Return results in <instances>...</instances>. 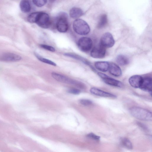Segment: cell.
<instances>
[{
  "label": "cell",
  "instance_id": "cell-1",
  "mask_svg": "<svg viewBox=\"0 0 152 152\" xmlns=\"http://www.w3.org/2000/svg\"><path fill=\"white\" fill-rule=\"evenodd\" d=\"M130 114L134 118L144 121H151L152 113L149 110L144 108L133 107L129 110Z\"/></svg>",
  "mask_w": 152,
  "mask_h": 152
},
{
  "label": "cell",
  "instance_id": "cell-2",
  "mask_svg": "<svg viewBox=\"0 0 152 152\" xmlns=\"http://www.w3.org/2000/svg\"><path fill=\"white\" fill-rule=\"evenodd\" d=\"M73 28L76 33L80 35H86L90 32V29L88 24L84 20L78 19L73 24Z\"/></svg>",
  "mask_w": 152,
  "mask_h": 152
},
{
  "label": "cell",
  "instance_id": "cell-3",
  "mask_svg": "<svg viewBox=\"0 0 152 152\" xmlns=\"http://www.w3.org/2000/svg\"><path fill=\"white\" fill-rule=\"evenodd\" d=\"M51 75L53 78L60 82L73 85L82 89L85 88V85L82 83L56 72H52Z\"/></svg>",
  "mask_w": 152,
  "mask_h": 152
},
{
  "label": "cell",
  "instance_id": "cell-4",
  "mask_svg": "<svg viewBox=\"0 0 152 152\" xmlns=\"http://www.w3.org/2000/svg\"><path fill=\"white\" fill-rule=\"evenodd\" d=\"M56 26L59 32H66L69 27L67 14L64 12L60 13L57 17Z\"/></svg>",
  "mask_w": 152,
  "mask_h": 152
},
{
  "label": "cell",
  "instance_id": "cell-5",
  "mask_svg": "<svg viewBox=\"0 0 152 152\" xmlns=\"http://www.w3.org/2000/svg\"><path fill=\"white\" fill-rule=\"evenodd\" d=\"M35 23L41 28H48L51 24L49 15L45 12H39Z\"/></svg>",
  "mask_w": 152,
  "mask_h": 152
},
{
  "label": "cell",
  "instance_id": "cell-6",
  "mask_svg": "<svg viewBox=\"0 0 152 152\" xmlns=\"http://www.w3.org/2000/svg\"><path fill=\"white\" fill-rule=\"evenodd\" d=\"M77 45L79 48L82 51L86 52L90 50L93 45V42L90 38L83 37L78 40Z\"/></svg>",
  "mask_w": 152,
  "mask_h": 152
},
{
  "label": "cell",
  "instance_id": "cell-7",
  "mask_svg": "<svg viewBox=\"0 0 152 152\" xmlns=\"http://www.w3.org/2000/svg\"><path fill=\"white\" fill-rule=\"evenodd\" d=\"M115 42L112 34L107 32L104 33L101 37L100 44L105 48H110L113 46Z\"/></svg>",
  "mask_w": 152,
  "mask_h": 152
},
{
  "label": "cell",
  "instance_id": "cell-8",
  "mask_svg": "<svg viewBox=\"0 0 152 152\" xmlns=\"http://www.w3.org/2000/svg\"><path fill=\"white\" fill-rule=\"evenodd\" d=\"M98 75L107 84L120 88H121L123 86V84L121 81L110 77L104 74L99 72L98 73Z\"/></svg>",
  "mask_w": 152,
  "mask_h": 152
},
{
  "label": "cell",
  "instance_id": "cell-9",
  "mask_svg": "<svg viewBox=\"0 0 152 152\" xmlns=\"http://www.w3.org/2000/svg\"><path fill=\"white\" fill-rule=\"evenodd\" d=\"M106 51L105 48L100 44L93 48L91 52L90 55L93 58H102L105 55Z\"/></svg>",
  "mask_w": 152,
  "mask_h": 152
},
{
  "label": "cell",
  "instance_id": "cell-10",
  "mask_svg": "<svg viewBox=\"0 0 152 152\" xmlns=\"http://www.w3.org/2000/svg\"><path fill=\"white\" fill-rule=\"evenodd\" d=\"M21 59V57L19 55L12 53H4L0 55V61H3L15 62Z\"/></svg>",
  "mask_w": 152,
  "mask_h": 152
},
{
  "label": "cell",
  "instance_id": "cell-11",
  "mask_svg": "<svg viewBox=\"0 0 152 152\" xmlns=\"http://www.w3.org/2000/svg\"><path fill=\"white\" fill-rule=\"evenodd\" d=\"M140 88L143 91L149 92L151 95V78L150 77L143 78L142 83Z\"/></svg>",
  "mask_w": 152,
  "mask_h": 152
},
{
  "label": "cell",
  "instance_id": "cell-12",
  "mask_svg": "<svg viewBox=\"0 0 152 152\" xmlns=\"http://www.w3.org/2000/svg\"><path fill=\"white\" fill-rule=\"evenodd\" d=\"M90 91L92 94L97 96L113 98L116 97L115 95L103 91L95 87L91 88Z\"/></svg>",
  "mask_w": 152,
  "mask_h": 152
},
{
  "label": "cell",
  "instance_id": "cell-13",
  "mask_svg": "<svg viewBox=\"0 0 152 152\" xmlns=\"http://www.w3.org/2000/svg\"><path fill=\"white\" fill-rule=\"evenodd\" d=\"M143 77L140 75H135L131 77L129 79V82L132 87L138 88H140L142 83Z\"/></svg>",
  "mask_w": 152,
  "mask_h": 152
},
{
  "label": "cell",
  "instance_id": "cell-14",
  "mask_svg": "<svg viewBox=\"0 0 152 152\" xmlns=\"http://www.w3.org/2000/svg\"><path fill=\"white\" fill-rule=\"evenodd\" d=\"M108 70L110 73L115 76L119 77L122 74L121 70L120 67L113 63H109Z\"/></svg>",
  "mask_w": 152,
  "mask_h": 152
},
{
  "label": "cell",
  "instance_id": "cell-15",
  "mask_svg": "<svg viewBox=\"0 0 152 152\" xmlns=\"http://www.w3.org/2000/svg\"><path fill=\"white\" fill-rule=\"evenodd\" d=\"M95 68L98 70L103 72H106L109 69V63L107 61H99L94 64Z\"/></svg>",
  "mask_w": 152,
  "mask_h": 152
},
{
  "label": "cell",
  "instance_id": "cell-16",
  "mask_svg": "<svg viewBox=\"0 0 152 152\" xmlns=\"http://www.w3.org/2000/svg\"><path fill=\"white\" fill-rule=\"evenodd\" d=\"M64 55L66 56L81 61L85 64L89 66L93 70L94 69V68L92 66L88 61L80 56L75 53H65Z\"/></svg>",
  "mask_w": 152,
  "mask_h": 152
},
{
  "label": "cell",
  "instance_id": "cell-17",
  "mask_svg": "<svg viewBox=\"0 0 152 152\" xmlns=\"http://www.w3.org/2000/svg\"><path fill=\"white\" fill-rule=\"evenodd\" d=\"M69 14L72 18L77 19L82 16L83 14V12L81 9L74 7L70 10Z\"/></svg>",
  "mask_w": 152,
  "mask_h": 152
},
{
  "label": "cell",
  "instance_id": "cell-18",
  "mask_svg": "<svg viewBox=\"0 0 152 152\" xmlns=\"http://www.w3.org/2000/svg\"><path fill=\"white\" fill-rule=\"evenodd\" d=\"M19 6L21 10L23 12H28L31 10V5L29 0H21Z\"/></svg>",
  "mask_w": 152,
  "mask_h": 152
},
{
  "label": "cell",
  "instance_id": "cell-19",
  "mask_svg": "<svg viewBox=\"0 0 152 152\" xmlns=\"http://www.w3.org/2000/svg\"><path fill=\"white\" fill-rule=\"evenodd\" d=\"M117 62L120 65L124 66L129 64V60L126 56L122 54L118 55L116 58Z\"/></svg>",
  "mask_w": 152,
  "mask_h": 152
},
{
  "label": "cell",
  "instance_id": "cell-20",
  "mask_svg": "<svg viewBox=\"0 0 152 152\" xmlns=\"http://www.w3.org/2000/svg\"><path fill=\"white\" fill-rule=\"evenodd\" d=\"M108 22L107 15L105 14L102 15L100 18L98 23L97 25V27L98 28H101L105 27L107 24Z\"/></svg>",
  "mask_w": 152,
  "mask_h": 152
},
{
  "label": "cell",
  "instance_id": "cell-21",
  "mask_svg": "<svg viewBox=\"0 0 152 152\" xmlns=\"http://www.w3.org/2000/svg\"><path fill=\"white\" fill-rule=\"evenodd\" d=\"M121 144L126 148L131 149L133 148L132 144L129 139L126 137L121 138L120 140Z\"/></svg>",
  "mask_w": 152,
  "mask_h": 152
},
{
  "label": "cell",
  "instance_id": "cell-22",
  "mask_svg": "<svg viewBox=\"0 0 152 152\" xmlns=\"http://www.w3.org/2000/svg\"><path fill=\"white\" fill-rule=\"evenodd\" d=\"M36 56L37 58L41 61L53 66H56V64L54 62L48 59L43 58L36 54Z\"/></svg>",
  "mask_w": 152,
  "mask_h": 152
},
{
  "label": "cell",
  "instance_id": "cell-23",
  "mask_svg": "<svg viewBox=\"0 0 152 152\" xmlns=\"http://www.w3.org/2000/svg\"><path fill=\"white\" fill-rule=\"evenodd\" d=\"M38 12H34L30 14L28 17V21L30 23H35Z\"/></svg>",
  "mask_w": 152,
  "mask_h": 152
},
{
  "label": "cell",
  "instance_id": "cell-24",
  "mask_svg": "<svg viewBox=\"0 0 152 152\" xmlns=\"http://www.w3.org/2000/svg\"><path fill=\"white\" fill-rule=\"evenodd\" d=\"M34 4L38 7H42L46 4L47 0H32Z\"/></svg>",
  "mask_w": 152,
  "mask_h": 152
},
{
  "label": "cell",
  "instance_id": "cell-25",
  "mask_svg": "<svg viewBox=\"0 0 152 152\" xmlns=\"http://www.w3.org/2000/svg\"><path fill=\"white\" fill-rule=\"evenodd\" d=\"M80 102L82 105L85 106H89L93 104L92 102L90 100L83 99L80 100Z\"/></svg>",
  "mask_w": 152,
  "mask_h": 152
},
{
  "label": "cell",
  "instance_id": "cell-26",
  "mask_svg": "<svg viewBox=\"0 0 152 152\" xmlns=\"http://www.w3.org/2000/svg\"><path fill=\"white\" fill-rule=\"evenodd\" d=\"M40 46L42 48L51 52H54L55 50V48L50 46L44 45L41 44Z\"/></svg>",
  "mask_w": 152,
  "mask_h": 152
},
{
  "label": "cell",
  "instance_id": "cell-27",
  "mask_svg": "<svg viewBox=\"0 0 152 152\" xmlns=\"http://www.w3.org/2000/svg\"><path fill=\"white\" fill-rule=\"evenodd\" d=\"M87 136L88 137L96 140H99L100 139V137L99 136L92 133L88 134Z\"/></svg>",
  "mask_w": 152,
  "mask_h": 152
},
{
  "label": "cell",
  "instance_id": "cell-28",
  "mask_svg": "<svg viewBox=\"0 0 152 152\" xmlns=\"http://www.w3.org/2000/svg\"><path fill=\"white\" fill-rule=\"evenodd\" d=\"M68 92L74 94H78L80 93V91L76 88H71L68 90Z\"/></svg>",
  "mask_w": 152,
  "mask_h": 152
},
{
  "label": "cell",
  "instance_id": "cell-29",
  "mask_svg": "<svg viewBox=\"0 0 152 152\" xmlns=\"http://www.w3.org/2000/svg\"><path fill=\"white\" fill-rule=\"evenodd\" d=\"M50 2H53L56 1V0H48Z\"/></svg>",
  "mask_w": 152,
  "mask_h": 152
}]
</instances>
